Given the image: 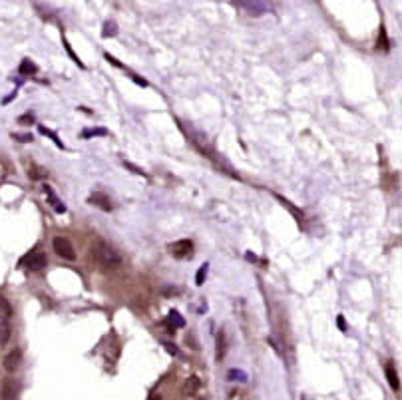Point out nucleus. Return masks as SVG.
<instances>
[{
  "label": "nucleus",
  "instance_id": "nucleus-25",
  "mask_svg": "<svg viewBox=\"0 0 402 400\" xmlns=\"http://www.w3.org/2000/svg\"><path fill=\"white\" fill-rule=\"evenodd\" d=\"M14 138H18L20 142H32V136H30V134H14Z\"/></svg>",
  "mask_w": 402,
  "mask_h": 400
},
{
  "label": "nucleus",
  "instance_id": "nucleus-17",
  "mask_svg": "<svg viewBox=\"0 0 402 400\" xmlns=\"http://www.w3.org/2000/svg\"><path fill=\"white\" fill-rule=\"evenodd\" d=\"M227 378H229V380H239V382H245V380H247V372L237 370V368H231V370L227 372Z\"/></svg>",
  "mask_w": 402,
  "mask_h": 400
},
{
  "label": "nucleus",
  "instance_id": "nucleus-1",
  "mask_svg": "<svg viewBox=\"0 0 402 400\" xmlns=\"http://www.w3.org/2000/svg\"><path fill=\"white\" fill-rule=\"evenodd\" d=\"M92 257H94L96 263L102 265L104 269H118V267L122 265L120 253H118L112 245H108L106 241H102V239L92 243Z\"/></svg>",
  "mask_w": 402,
  "mask_h": 400
},
{
  "label": "nucleus",
  "instance_id": "nucleus-10",
  "mask_svg": "<svg viewBox=\"0 0 402 400\" xmlns=\"http://www.w3.org/2000/svg\"><path fill=\"white\" fill-rule=\"evenodd\" d=\"M18 392V386L12 378H6L4 384H2V400H12Z\"/></svg>",
  "mask_w": 402,
  "mask_h": 400
},
{
  "label": "nucleus",
  "instance_id": "nucleus-3",
  "mask_svg": "<svg viewBox=\"0 0 402 400\" xmlns=\"http://www.w3.org/2000/svg\"><path fill=\"white\" fill-rule=\"evenodd\" d=\"M46 263H48V259H46V255L42 251H32L22 259V265L28 271H40V269L46 267Z\"/></svg>",
  "mask_w": 402,
  "mask_h": 400
},
{
  "label": "nucleus",
  "instance_id": "nucleus-19",
  "mask_svg": "<svg viewBox=\"0 0 402 400\" xmlns=\"http://www.w3.org/2000/svg\"><path fill=\"white\" fill-rule=\"evenodd\" d=\"M92 136H108V130L104 128H92V130H84L82 138H92Z\"/></svg>",
  "mask_w": 402,
  "mask_h": 400
},
{
  "label": "nucleus",
  "instance_id": "nucleus-6",
  "mask_svg": "<svg viewBox=\"0 0 402 400\" xmlns=\"http://www.w3.org/2000/svg\"><path fill=\"white\" fill-rule=\"evenodd\" d=\"M384 372H386V378H388L390 388H392L394 392H398V390H400V380H398V372H396L394 364H392V362H386V364H384Z\"/></svg>",
  "mask_w": 402,
  "mask_h": 400
},
{
  "label": "nucleus",
  "instance_id": "nucleus-5",
  "mask_svg": "<svg viewBox=\"0 0 402 400\" xmlns=\"http://www.w3.org/2000/svg\"><path fill=\"white\" fill-rule=\"evenodd\" d=\"M88 203H92V205H96V207H100L104 211H112V201H110V197L106 193H100V191L92 193L88 197Z\"/></svg>",
  "mask_w": 402,
  "mask_h": 400
},
{
  "label": "nucleus",
  "instance_id": "nucleus-20",
  "mask_svg": "<svg viewBox=\"0 0 402 400\" xmlns=\"http://www.w3.org/2000/svg\"><path fill=\"white\" fill-rule=\"evenodd\" d=\"M38 130H40V134H44V136H50V138L54 140V144H56L58 148H64V144H62V142L58 140V136H56V134H54L52 130H48V128H44V126H38Z\"/></svg>",
  "mask_w": 402,
  "mask_h": 400
},
{
  "label": "nucleus",
  "instance_id": "nucleus-14",
  "mask_svg": "<svg viewBox=\"0 0 402 400\" xmlns=\"http://www.w3.org/2000/svg\"><path fill=\"white\" fill-rule=\"evenodd\" d=\"M8 338H10V324L0 315V344H4Z\"/></svg>",
  "mask_w": 402,
  "mask_h": 400
},
{
  "label": "nucleus",
  "instance_id": "nucleus-7",
  "mask_svg": "<svg viewBox=\"0 0 402 400\" xmlns=\"http://www.w3.org/2000/svg\"><path fill=\"white\" fill-rule=\"evenodd\" d=\"M20 360H22L20 350H12V352H8V354L4 356V368H6L8 372H14V370L20 366Z\"/></svg>",
  "mask_w": 402,
  "mask_h": 400
},
{
  "label": "nucleus",
  "instance_id": "nucleus-18",
  "mask_svg": "<svg viewBox=\"0 0 402 400\" xmlns=\"http://www.w3.org/2000/svg\"><path fill=\"white\" fill-rule=\"evenodd\" d=\"M0 315L4 317V319H8L10 315H12V307H10V303L0 295Z\"/></svg>",
  "mask_w": 402,
  "mask_h": 400
},
{
  "label": "nucleus",
  "instance_id": "nucleus-26",
  "mask_svg": "<svg viewBox=\"0 0 402 400\" xmlns=\"http://www.w3.org/2000/svg\"><path fill=\"white\" fill-rule=\"evenodd\" d=\"M336 324H338V328H340L342 332H346V324H344V319H342V317L336 319Z\"/></svg>",
  "mask_w": 402,
  "mask_h": 400
},
{
  "label": "nucleus",
  "instance_id": "nucleus-9",
  "mask_svg": "<svg viewBox=\"0 0 402 400\" xmlns=\"http://www.w3.org/2000/svg\"><path fill=\"white\" fill-rule=\"evenodd\" d=\"M44 191H46V195H48L50 205L54 207V211H56V213H66V205L56 197V193L52 191V187H50V185H44Z\"/></svg>",
  "mask_w": 402,
  "mask_h": 400
},
{
  "label": "nucleus",
  "instance_id": "nucleus-11",
  "mask_svg": "<svg viewBox=\"0 0 402 400\" xmlns=\"http://www.w3.org/2000/svg\"><path fill=\"white\" fill-rule=\"evenodd\" d=\"M225 350H227V338H225V330H219L217 332V352H215V358L221 360L225 356Z\"/></svg>",
  "mask_w": 402,
  "mask_h": 400
},
{
  "label": "nucleus",
  "instance_id": "nucleus-21",
  "mask_svg": "<svg viewBox=\"0 0 402 400\" xmlns=\"http://www.w3.org/2000/svg\"><path fill=\"white\" fill-rule=\"evenodd\" d=\"M205 277H207V263L199 267V271H197V277H195V283H197V285H203Z\"/></svg>",
  "mask_w": 402,
  "mask_h": 400
},
{
  "label": "nucleus",
  "instance_id": "nucleus-23",
  "mask_svg": "<svg viewBox=\"0 0 402 400\" xmlns=\"http://www.w3.org/2000/svg\"><path fill=\"white\" fill-rule=\"evenodd\" d=\"M124 165H126L128 169H132L134 173H138V175H146V171H144L142 167H136V165H134V163H130V161H124Z\"/></svg>",
  "mask_w": 402,
  "mask_h": 400
},
{
  "label": "nucleus",
  "instance_id": "nucleus-27",
  "mask_svg": "<svg viewBox=\"0 0 402 400\" xmlns=\"http://www.w3.org/2000/svg\"><path fill=\"white\" fill-rule=\"evenodd\" d=\"M18 122H20V124H22V122H34V116H32V114H26V116H22Z\"/></svg>",
  "mask_w": 402,
  "mask_h": 400
},
{
  "label": "nucleus",
  "instance_id": "nucleus-29",
  "mask_svg": "<svg viewBox=\"0 0 402 400\" xmlns=\"http://www.w3.org/2000/svg\"><path fill=\"white\" fill-rule=\"evenodd\" d=\"M303 400H309V398H303Z\"/></svg>",
  "mask_w": 402,
  "mask_h": 400
},
{
  "label": "nucleus",
  "instance_id": "nucleus-16",
  "mask_svg": "<svg viewBox=\"0 0 402 400\" xmlns=\"http://www.w3.org/2000/svg\"><path fill=\"white\" fill-rule=\"evenodd\" d=\"M38 68H36V64L34 62H30V60H22V64H20V68H18V72L20 74H34Z\"/></svg>",
  "mask_w": 402,
  "mask_h": 400
},
{
  "label": "nucleus",
  "instance_id": "nucleus-12",
  "mask_svg": "<svg viewBox=\"0 0 402 400\" xmlns=\"http://www.w3.org/2000/svg\"><path fill=\"white\" fill-rule=\"evenodd\" d=\"M165 322L169 324V332H175V328H181V326L185 324V320L179 317V313H177V311H171Z\"/></svg>",
  "mask_w": 402,
  "mask_h": 400
},
{
  "label": "nucleus",
  "instance_id": "nucleus-4",
  "mask_svg": "<svg viewBox=\"0 0 402 400\" xmlns=\"http://www.w3.org/2000/svg\"><path fill=\"white\" fill-rule=\"evenodd\" d=\"M169 251L175 259H185V257H191V251H193V243L189 239H181L175 241L169 245Z\"/></svg>",
  "mask_w": 402,
  "mask_h": 400
},
{
  "label": "nucleus",
  "instance_id": "nucleus-22",
  "mask_svg": "<svg viewBox=\"0 0 402 400\" xmlns=\"http://www.w3.org/2000/svg\"><path fill=\"white\" fill-rule=\"evenodd\" d=\"M382 42V50H388V40H386V30L380 28V36H378V44Z\"/></svg>",
  "mask_w": 402,
  "mask_h": 400
},
{
  "label": "nucleus",
  "instance_id": "nucleus-2",
  "mask_svg": "<svg viewBox=\"0 0 402 400\" xmlns=\"http://www.w3.org/2000/svg\"><path fill=\"white\" fill-rule=\"evenodd\" d=\"M52 247H54V251H56L58 257L68 259V261H74V259H76V249H74V245L66 239V237H56V239L52 241Z\"/></svg>",
  "mask_w": 402,
  "mask_h": 400
},
{
  "label": "nucleus",
  "instance_id": "nucleus-8",
  "mask_svg": "<svg viewBox=\"0 0 402 400\" xmlns=\"http://www.w3.org/2000/svg\"><path fill=\"white\" fill-rule=\"evenodd\" d=\"M237 6L245 8L249 16H261L263 12H267V4H263V2H239Z\"/></svg>",
  "mask_w": 402,
  "mask_h": 400
},
{
  "label": "nucleus",
  "instance_id": "nucleus-13",
  "mask_svg": "<svg viewBox=\"0 0 402 400\" xmlns=\"http://www.w3.org/2000/svg\"><path fill=\"white\" fill-rule=\"evenodd\" d=\"M197 388H199V378H197V376H191V378L183 384V394H185V396H195V394H197Z\"/></svg>",
  "mask_w": 402,
  "mask_h": 400
},
{
  "label": "nucleus",
  "instance_id": "nucleus-28",
  "mask_svg": "<svg viewBox=\"0 0 402 400\" xmlns=\"http://www.w3.org/2000/svg\"><path fill=\"white\" fill-rule=\"evenodd\" d=\"M150 400H161V398H160V396H158V394H154V396H152V398H150Z\"/></svg>",
  "mask_w": 402,
  "mask_h": 400
},
{
  "label": "nucleus",
  "instance_id": "nucleus-24",
  "mask_svg": "<svg viewBox=\"0 0 402 400\" xmlns=\"http://www.w3.org/2000/svg\"><path fill=\"white\" fill-rule=\"evenodd\" d=\"M163 346H165V348H167V352H171L173 356H181V352L175 348V344H173V342H163Z\"/></svg>",
  "mask_w": 402,
  "mask_h": 400
},
{
  "label": "nucleus",
  "instance_id": "nucleus-15",
  "mask_svg": "<svg viewBox=\"0 0 402 400\" xmlns=\"http://www.w3.org/2000/svg\"><path fill=\"white\" fill-rule=\"evenodd\" d=\"M116 34H118V24H116L114 20H108V22L104 24L102 36H104V38H108V36H116Z\"/></svg>",
  "mask_w": 402,
  "mask_h": 400
}]
</instances>
